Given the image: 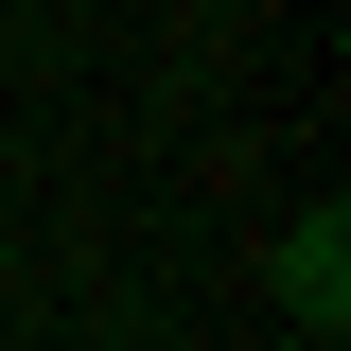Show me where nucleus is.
<instances>
[{
  "label": "nucleus",
  "instance_id": "obj_1",
  "mask_svg": "<svg viewBox=\"0 0 351 351\" xmlns=\"http://www.w3.org/2000/svg\"><path fill=\"white\" fill-rule=\"evenodd\" d=\"M281 316L334 334V211H299V246H281Z\"/></svg>",
  "mask_w": 351,
  "mask_h": 351
}]
</instances>
